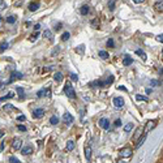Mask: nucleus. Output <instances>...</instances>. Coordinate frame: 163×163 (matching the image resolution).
Masks as SVG:
<instances>
[{
    "instance_id": "nucleus-1",
    "label": "nucleus",
    "mask_w": 163,
    "mask_h": 163,
    "mask_svg": "<svg viewBox=\"0 0 163 163\" xmlns=\"http://www.w3.org/2000/svg\"><path fill=\"white\" fill-rule=\"evenodd\" d=\"M64 93H65V95L68 98H71V99H74L76 98V91H74V89H73V86H72V83H71L69 81L65 83V86H64Z\"/></svg>"
},
{
    "instance_id": "nucleus-2",
    "label": "nucleus",
    "mask_w": 163,
    "mask_h": 163,
    "mask_svg": "<svg viewBox=\"0 0 163 163\" xmlns=\"http://www.w3.org/2000/svg\"><path fill=\"white\" fill-rule=\"evenodd\" d=\"M133 154L132 148H123L119 150V157L120 158H130Z\"/></svg>"
},
{
    "instance_id": "nucleus-3",
    "label": "nucleus",
    "mask_w": 163,
    "mask_h": 163,
    "mask_svg": "<svg viewBox=\"0 0 163 163\" xmlns=\"http://www.w3.org/2000/svg\"><path fill=\"white\" fill-rule=\"evenodd\" d=\"M157 127V120H149L148 123H146V125H145V128H144V132L145 133H148L149 130H152L154 129Z\"/></svg>"
},
{
    "instance_id": "nucleus-4",
    "label": "nucleus",
    "mask_w": 163,
    "mask_h": 163,
    "mask_svg": "<svg viewBox=\"0 0 163 163\" xmlns=\"http://www.w3.org/2000/svg\"><path fill=\"white\" fill-rule=\"evenodd\" d=\"M21 146H22L21 138H18V137L13 138V141H12V148H13L14 150H20V149H21Z\"/></svg>"
},
{
    "instance_id": "nucleus-5",
    "label": "nucleus",
    "mask_w": 163,
    "mask_h": 163,
    "mask_svg": "<svg viewBox=\"0 0 163 163\" xmlns=\"http://www.w3.org/2000/svg\"><path fill=\"white\" fill-rule=\"evenodd\" d=\"M73 120H74V119H73V116H72V115H71L69 112H65L64 115H63V121H64L67 125L72 124V123H73Z\"/></svg>"
},
{
    "instance_id": "nucleus-6",
    "label": "nucleus",
    "mask_w": 163,
    "mask_h": 163,
    "mask_svg": "<svg viewBox=\"0 0 163 163\" xmlns=\"http://www.w3.org/2000/svg\"><path fill=\"white\" fill-rule=\"evenodd\" d=\"M112 103H114V106H115V107H118V108H120V107L124 106V99H123L121 97H116V98H114Z\"/></svg>"
},
{
    "instance_id": "nucleus-7",
    "label": "nucleus",
    "mask_w": 163,
    "mask_h": 163,
    "mask_svg": "<svg viewBox=\"0 0 163 163\" xmlns=\"http://www.w3.org/2000/svg\"><path fill=\"white\" fill-rule=\"evenodd\" d=\"M37 97L38 98H42V97H51V91L49 89H43V90H39L37 93Z\"/></svg>"
},
{
    "instance_id": "nucleus-8",
    "label": "nucleus",
    "mask_w": 163,
    "mask_h": 163,
    "mask_svg": "<svg viewBox=\"0 0 163 163\" xmlns=\"http://www.w3.org/2000/svg\"><path fill=\"white\" fill-rule=\"evenodd\" d=\"M98 123H99V125H101L103 129H108L110 128V121L107 120V119H105V118H102Z\"/></svg>"
},
{
    "instance_id": "nucleus-9",
    "label": "nucleus",
    "mask_w": 163,
    "mask_h": 163,
    "mask_svg": "<svg viewBox=\"0 0 163 163\" xmlns=\"http://www.w3.org/2000/svg\"><path fill=\"white\" fill-rule=\"evenodd\" d=\"M43 115H45V110H43V108H37V110H35L34 112H33V116H34L35 119L42 118Z\"/></svg>"
},
{
    "instance_id": "nucleus-10",
    "label": "nucleus",
    "mask_w": 163,
    "mask_h": 163,
    "mask_svg": "<svg viewBox=\"0 0 163 163\" xmlns=\"http://www.w3.org/2000/svg\"><path fill=\"white\" fill-rule=\"evenodd\" d=\"M16 78H22V73H20V72H13V73L11 74V78H9V81H8V82H9V83L13 82Z\"/></svg>"
},
{
    "instance_id": "nucleus-11",
    "label": "nucleus",
    "mask_w": 163,
    "mask_h": 163,
    "mask_svg": "<svg viewBox=\"0 0 163 163\" xmlns=\"http://www.w3.org/2000/svg\"><path fill=\"white\" fill-rule=\"evenodd\" d=\"M38 8H39V3H38V2H31V3L29 4V11H30V12L38 11Z\"/></svg>"
},
{
    "instance_id": "nucleus-12",
    "label": "nucleus",
    "mask_w": 163,
    "mask_h": 163,
    "mask_svg": "<svg viewBox=\"0 0 163 163\" xmlns=\"http://www.w3.org/2000/svg\"><path fill=\"white\" fill-rule=\"evenodd\" d=\"M133 63V59L129 56V55H125L124 56V59H123V64H124L125 67H128V65H130Z\"/></svg>"
},
{
    "instance_id": "nucleus-13",
    "label": "nucleus",
    "mask_w": 163,
    "mask_h": 163,
    "mask_svg": "<svg viewBox=\"0 0 163 163\" xmlns=\"http://www.w3.org/2000/svg\"><path fill=\"white\" fill-rule=\"evenodd\" d=\"M142 133H144V128H137L136 133L133 134V141H137V140H138V137H141V136H142Z\"/></svg>"
},
{
    "instance_id": "nucleus-14",
    "label": "nucleus",
    "mask_w": 163,
    "mask_h": 163,
    "mask_svg": "<svg viewBox=\"0 0 163 163\" xmlns=\"http://www.w3.org/2000/svg\"><path fill=\"white\" fill-rule=\"evenodd\" d=\"M3 111H5V112H12V111H17V108H16L13 105H4Z\"/></svg>"
},
{
    "instance_id": "nucleus-15",
    "label": "nucleus",
    "mask_w": 163,
    "mask_h": 163,
    "mask_svg": "<svg viewBox=\"0 0 163 163\" xmlns=\"http://www.w3.org/2000/svg\"><path fill=\"white\" fill-rule=\"evenodd\" d=\"M16 91H17V94H18V99L20 101H22V99L25 98V90H24L22 87H17Z\"/></svg>"
},
{
    "instance_id": "nucleus-16",
    "label": "nucleus",
    "mask_w": 163,
    "mask_h": 163,
    "mask_svg": "<svg viewBox=\"0 0 163 163\" xmlns=\"http://www.w3.org/2000/svg\"><path fill=\"white\" fill-rule=\"evenodd\" d=\"M21 152H22L24 155H30V154L33 153V148H31V146H25Z\"/></svg>"
},
{
    "instance_id": "nucleus-17",
    "label": "nucleus",
    "mask_w": 163,
    "mask_h": 163,
    "mask_svg": "<svg viewBox=\"0 0 163 163\" xmlns=\"http://www.w3.org/2000/svg\"><path fill=\"white\" fill-rule=\"evenodd\" d=\"M43 35H45V38H47L49 41H51V42L54 41V35H52V31H51V30H45Z\"/></svg>"
},
{
    "instance_id": "nucleus-18",
    "label": "nucleus",
    "mask_w": 163,
    "mask_h": 163,
    "mask_svg": "<svg viewBox=\"0 0 163 163\" xmlns=\"http://www.w3.org/2000/svg\"><path fill=\"white\" fill-rule=\"evenodd\" d=\"M63 78H64V76H63V73L61 72H56L54 74V80L56 81V82H61L63 81Z\"/></svg>"
},
{
    "instance_id": "nucleus-19",
    "label": "nucleus",
    "mask_w": 163,
    "mask_h": 163,
    "mask_svg": "<svg viewBox=\"0 0 163 163\" xmlns=\"http://www.w3.org/2000/svg\"><path fill=\"white\" fill-rule=\"evenodd\" d=\"M154 9H155L157 12H161V13H162V12H163V3H162V0L154 4Z\"/></svg>"
},
{
    "instance_id": "nucleus-20",
    "label": "nucleus",
    "mask_w": 163,
    "mask_h": 163,
    "mask_svg": "<svg viewBox=\"0 0 163 163\" xmlns=\"http://www.w3.org/2000/svg\"><path fill=\"white\" fill-rule=\"evenodd\" d=\"M89 11H90L89 5H82V7H81V9H80V13H81L82 16H86L87 13H89Z\"/></svg>"
},
{
    "instance_id": "nucleus-21",
    "label": "nucleus",
    "mask_w": 163,
    "mask_h": 163,
    "mask_svg": "<svg viewBox=\"0 0 163 163\" xmlns=\"http://www.w3.org/2000/svg\"><path fill=\"white\" fill-rule=\"evenodd\" d=\"M85 157H86L87 161L91 159V148H90V146H86V148H85Z\"/></svg>"
},
{
    "instance_id": "nucleus-22",
    "label": "nucleus",
    "mask_w": 163,
    "mask_h": 163,
    "mask_svg": "<svg viewBox=\"0 0 163 163\" xmlns=\"http://www.w3.org/2000/svg\"><path fill=\"white\" fill-rule=\"evenodd\" d=\"M136 101H138V102H148L149 99H148V97H146V95L137 94V95H136Z\"/></svg>"
},
{
    "instance_id": "nucleus-23",
    "label": "nucleus",
    "mask_w": 163,
    "mask_h": 163,
    "mask_svg": "<svg viewBox=\"0 0 163 163\" xmlns=\"http://www.w3.org/2000/svg\"><path fill=\"white\" fill-rule=\"evenodd\" d=\"M74 149V142L73 141H68L67 142V152H72Z\"/></svg>"
},
{
    "instance_id": "nucleus-24",
    "label": "nucleus",
    "mask_w": 163,
    "mask_h": 163,
    "mask_svg": "<svg viewBox=\"0 0 163 163\" xmlns=\"http://www.w3.org/2000/svg\"><path fill=\"white\" fill-rule=\"evenodd\" d=\"M136 54L138 55V56H141V58H142V60H146V59H148V56H146V54H145L142 50H137V51H136Z\"/></svg>"
},
{
    "instance_id": "nucleus-25",
    "label": "nucleus",
    "mask_w": 163,
    "mask_h": 163,
    "mask_svg": "<svg viewBox=\"0 0 163 163\" xmlns=\"http://www.w3.org/2000/svg\"><path fill=\"white\" fill-rule=\"evenodd\" d=\"M90 25H91V27H94V29H98V26H99V20H98V18H94L93 21L90 22Z\"/></svg>"
},
{
    "instance_id": "nucleus-26",
    "label": "nucleus",
    "mask_w": 163,
    "mask_h": 163,
    "mask_svg": "<svg viewBox=\"0 0 163 163\" xmlns=\"http://www.w3.org/2000/svg\"><path fill=\"white\" fill-rule=\"evenodd\" d=\"M50 123H51V124H52V125H56L58 123H59V118H58V116H55V115H54V116H51V119H50Z\"/></svg>"
},
{
    "instance_id": "nucleus-27",
    "label": "nucleus",
    "mask_w": 163,
    "mask_h": 163,
    "mask_svg": "<svg viewBox=\"0 0 163 163\" xmlns=\"http://www.w3.org/2000/svg\"><path fill=\"white\" fill-rule=\"evenodd\" d=\"M115 4H116V0H108V8H110V11H114L115 9Z\"/></svg>"
},
{
    "instance_id": "nucleus-28",
    "label": "nucleus",
    "mask_w": 163,
    "mask_h": 163,
    "mask_svg": "<svg viewBox=\"0 0 163 163\" xmlns=\"http://www.w3.org/2000/svg\"><path fill=\"white\" fill-rule=\"evenodd\" d=\"M114 82V76H110V78H107V80L103 82V86H107V85H111V83Z\"/></svg>"
},
{
    "instance_id": "nucleus-29",
    "label": "nucleus",
    "mask_w": 163,
    "mask_h": 163,
    "mask_svg": "<svg viewBox=\"0 0 163 163\" xmlns=\"http://www.w3.org/2000/svg\"><path fill=\"white\" fill-rule=\"evenodd\" d=\"M99 56L102 59H108L110 55H108V52H106V51H99Z\"/></svg>"
},
{
    "instance_id": "nucleus-30",
    "label": "nucleus",
    "mask_w": 163,
    "mask_h": 163,
    "mask_svg": "<svg viewBox=\"0 0 163 163\" xmlns=\"http://www.w3.org/2000/svg\"><path fill=\"white\" fill-rule=\"evenodd\" d=\"M7 22L8 24H14L16 22V16H8V17H7Z\"/></svg>"
},
{
    "instance_id": "nucleus-31",
    "label": "nucleus",
    "mask_w": 163,
    "mask_h": 163,
    "mask_svg": "<svg viewBox=\"0 0 163 163\" xmlns=\"http://www.w3.org/2000/svg\"><path fill=\"white\" fill-rule=\"evenodd\" d=\"M69 37H71V34L68 33V31H65V33H63V35H61V41H68L69 39Z\"/></svg>"
},
{
    "instance_id": "nucleus-32",
    "label": "nucleus",
    "mask_w": 163,
    "mask_h": 163,
    "mask_svg": "<svg viewBox=\"0 0 163 163\" xmlns=\"http://www.w3.org/2000/svg\"><path fill=\"white\" fill-rule=\"evenodd\" d=\"M132 128H133V124H132V123H128L127 125H124V130H125V132H130V130H132Z\"/></svg>"
},
{
    "instance_id": "nucleus-33",
    "label": "nucleus",
    "mask_w": 163,
    "mask_h": 163,
    "mask_svg": "<svg viewBox=\"0 0 163 163\" xmlns=\"http://www.w3.org/2000/svg\"><path fill=\"white\" fill-rule=\"evenodd\" d=\"M8 49V43L7 42H3L2 45H0V52H3L4 50H7Z\"/></svg>"
},
{
    "instance_id": "nucleus-34",
    "label": "nucleus",
    "mask_w": 163,
    "mask_h": 163,
    "mask_svg": "<svg viewBox=\"0 0 163 163\" xmlns=\"http://www.w3.org/2000/svg\"><path fill=\"white\" fill-rule=\"evenodd\" d=\"M12 97H13V93H9V94H7L5 97H2V98H0V102H4V101H5V99H8V98H12Z\"/></svg>"
},
{
    "instance_id": "nucleus-35",
    "label": "nucleus",
    "mask_w": 163,
    "mask_h": 163,
    "mask_svg": "<svg viewBox=\"0 0 163 163\" xmlns=\"http://www.w3.org/2000/svg\"><path fill=\"white\" fill-rule=\"evenodd\" d=\"M9 163H21L16 157H9Z\"/></svg>"
},
{
    "instance_id": "nucleus-36",
    "label": "nucleus",
    "mask_w": 163,
    "mask_h": 163,
    "mask_svg": "<svg viewBox=\"0 0 163 163\" xmlns=\"http://www.w3.org/2000/svg\"><path fill=\"white\" fill-rule=\"evenodd\" d=\"M38 37H39V33H35V34H33V35H30V41H31V42H34Z\"/></svg>"
},
{
    "instance_id": "nucleus-37",
    "label": "nucleus",
    "mask_w": 163,
    "mask_h": 163,
    "mask_svg": "<svg viewBox=\"0 0 163 163\" xmlns=\"http://www.w3.org/2000/svg\"><path fill=\"white\" fill-rule=\"evenodd\" d=\"M59 51H60V47L56 46V47H55V50L52 51V52H51V55H52V56H55V55H56V54L59 52Z\"/></svg>"
},
{
    "instance_id": "nucleus-38",
    "label": "nucleus",
    "mask_w": 163,
    "mask_h": 163,
    "mask_svg": "<svg viewBox=\"0 0 163 163\" xmlns=\"http://www.w3.org/2000/svg\"><path fill=\"white\" fill-rule=\"evenodd\" d=\"M7 7V4H5V2H4V0H0V11L2 9H4V8Z\"/></svg>"
},
{
    "instance_id": "nucleus-39",
    "label": "nucleus",
    "mask_w": 163,
    "mask_h": 163,
    "mask_svg": "<svg viewBox=\"0 0 163 163\" xmlns=\"http://www.w3.org/2000/svg\"><path fill=\"white\" fill-rule=\"evenodd\" d=\"M17 129H18V130H21V132H26V127H25V125H18V127H17Z\"/></svg>"
},
{
    "instance_id": "nucleus-40",
    "label": "nucleus",
    "mask_w": 163,
    "mask_h": 163,
    "mask_svg": "<svg viewBox=\"0 0 163 163\" xmlns=\"http://www.w3.org/2000/svg\"><path fill=\"white\" fill-rule=\"evenodd\" d=\"M107 47H114V41L111 38L107 41Z\"/></svg>"
},
{
    "instance_id": "nucleus-41",
    "label": "nucleus",
    "mask_w": 163,
    "mask_h": 163,
    "mask_svg": "<svg viewBox=\"0 0 163 163\" xmlns=\"http://www.w3.org/2000/svg\"><path fill=\"white\" fill-rule=\"evenodd\" d=\"M121 124H123V123H121L120 119H118V120H115V127H121Z\"/></svg>"
},
{
    "instance_id": "nucleus-42",
    "label": "nucleus",
    "mask_w": 163,
    "mask_h": 163,
    "mask_svg": "<svg viewBox=\"0 0 163 163\" xmlns=\"http://www.w3.org/2000/svg\"><path fill=\"white\" fill-rule=\"evenodd\" d=\"M71 78H72L73 81H78V76H77V74H74V73L71 74Z\"/></svg>"
},
{
    "instance_id": "nucleus-43",
    "label": "nucleus",
    "mask_w": 163,
    "mask_h": 163,
    "mask_svg": "<svg viewBox=\"0 0 163 163\" xmlns=\"http://www.w3.org/2000/svg\"><path fill=\"white\" fill-rule=\"evenodd\" d=\"M152 85H154V86H155V85H162V81H155V80H153V81H152Z\"/></svg>"
},
{
    "instance_id": "nucleus-44",
    "label": "nucleus",
    "mask_w": 163,
    "mask_h": 163,
    "mask_svg": "<svg viewBox=\"0 0 163 163\" xmlns=\"http://www.w3.org/2000/svg\"><path fill=\"white\" fill-rule=\"evenodd\" d=\"M17 120H18V121H24V120H26L25 115H21V116H18V118H17Z\"/></svg>"
},
{
    "instance_id": "nucleus-45",
    "label": "nucleus",
    "mask_w": 163,
    "mask_h": 163,
    "mask_svg": "<svg viewBox=\"0 0 163 163\" xmlns=\"http://www.w3.org/2000/svg\"><path fill=\"white\" fill-rule=\"evenodd\" d=\"M157 41H158V42H161V43L163 42V34H159V35H158V37H157Z\"/></svg>"
},
{
    "instance_id": "nucleus-46",
    "label": "nucleus",
    "mask_w": 163,
    "mask_h": 163,
    "mask_svg": "<svg viewBox=\"0 0 163 163\" xmlns=\"http://www.w3.org/2000/svg\"><path fill=\"white\" fill-rule=\"evenodd\" d=\"M144 2H145V0H133V3H136V4H141Z\"/></svg>"
},
{
    "instance_id": "nucleus-47",
    "label": "nucleus",
    "mask_w": 163,
    "mask_h": 163,
    "mask_svg": "<svg viewBox=\"0 0 163 163\" xmlns=\"http://www.w3.org/2000/svg\"><path fill=\"white\" fill-rule=\"evenodd\" d=\"M60 29H61V24H58V26L55 27V30H56V31H59Z\"/></svg>"
},
{
    "instance_id": "nucleus-48",
    "label": "nucleus",
    "mask_w": 163,
    "mask_h": 163,
    "mask_svg": "<svg viewBox=\"0 0 163 163\" xmlns=\"http://www.w3.org/2000/svg\"><path fill=\"white\" fill-rule=\"evenodd\" d=\"M39 29H41V25H39V24H37V25L34 26V30H37V31H38Z\"/></svg>"
},
{
    "instance_id": "nucleus-49",
    "label": "nucleus",
    "mask_w": 163,
    "mask_h": 163,
    "mask_svg": "<svg viewBox=\"0 0 163 163\" xmlns=\"http://www.w3.org/2000/svg\"><path fill=\"white\" fill-rule=\"evenodd\" d=\"M152 91H153L152 87H148V89H146V94H150V93H152Z\"/></svg>"
},
{
    "instance_id": "nucleus-50",
    "label": "nucleus",
    "mask_w": 163,
    "mask_h": 163,
    "mask_svg": "<svg viewBox=\"0 0 163 163\" xmlns=\"http://www.w3.org/2000/svg\"><path fill=\"white\" fill-rule=\"evenodd\" d=\"M119 89L123 90V91H125V87H124V86H119Z\"/></svg>"
},
{
    "instance_id": "nucleus-51",
    "label": "nucleus",
    "mask_w": 163,
    "mask_h": 163,
    "mask_svg": "<svg viewBox=\"0 0 163 163\" xmlns=\"http://www.w3.org/2000/svg\"><path fill=\"white\" fill-rule=\"evenodd\" d=\"M4 146H5V145H4V142H3V144L0 145V150H3V149H4Z\"/></svg>"
},
{
    "instance_id": "nucleus-52",
    "label": "nucleus",
    "mask_w": 163,
    "mask_h": 163,
    "mask_svg": "<svg viewBox=\"0 0 163 163\" xmlns=\"http://www.w3.org/2000/svg\"><path fill=\"white\" fill-rule=\"evenodd\" d=\"M4 136V132H3V130H0V138H2Z\"/></svg>"
},
{
    "instance_id": "nucleus-53",
    "label": "nucleus",
    "mask_w": 163,
    "mask_h": 163,
    "mask_svg": "<svg viewBox=\"0 0 163 163\" xmlns=\"http://www.w3.org/2000/svg\"><path fill=\"white\" fill-rule=\"evenodd\" d=\"M118 163H125V162H123V161H120V162H118Z\"/></svg>"
}]
</instances>
